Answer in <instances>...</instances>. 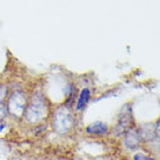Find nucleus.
<instances>
[{"instance_id": "obj_1", "label": "nucleus", "mask_w": 160, "mask_h": 160, "mask_svg": "<svg viewBox=\"0 0 160 160\" xmlns=\"http://www.w3.org/2000/svg\"><path fill=\"white\" fill-rule=\"evenodd\" d=\"M47 102L45 99L40 94H35L32 98L28 107L26 108V118L30 123H35L43 120L47 116Z\"/></svg>"}, {"instance_id": "obj_2", "label": "nucleus", "mask_w": 160, "mask_h": 160, "mask_svg": "<svg viewBox=\"0 0 160 160\" xmlns=\"http://www.w3.org/2000/svg\"><path fill=\"white\" fill-rule=\"evenodd\" d=\"M73 127V117L65 106L56 110L53 115V128L57 132L63 133L68 131Z\"/></svg>"}, {"instance_id": "obj_3", "label": "nucleus", "mask_w": 160, "mask_h": 160, "mask_svg": "<svg viewBox=\"0 0 160 160\" xmlns=\"http://www.w3.org/2000/svg\"><path fill=\"white\" fill-rule=\"evenodd\" d=\"M27 108V99L22 92H14L9 96L7 103V112L14 116H20Z\"/></svg>"}, {"instance_id": "obj_4", "label": "nucleus", "mask_w": 160, "mask_h": 160, "mask_svg": "<svg viewBox=\"0 0 160 160\" xmlns=\"http://www.w3.org/2000/svg\"><path fill=\"white\" fill-rule=\"evenodd\" d=\"M86 131L91 135H104L108 131V127L103 122H95V123L91 124L89 127H87Z\"/></svg>"}, {"instance_id": "obj_5", "label": "nucleus", "mask_w": 160, "mask_h": 160, "mask_svg": "<svg viewBox=\"0 0 160 160\" xmlns=\"http://www.w3.org/2000/svg\"><path fill=\"white\" fill-rule=\"evenodd\" d=\"M89 98H91V92L88 88H84L81 93H80V96L78 99V103H77V110H81L82 108H85V106L87 104V102L89 101Z\"/></svg>"}, {"instance_id": "obj_6", "label": "nucleus", "mask_w": 160, "mask_h": 160, "mask_svg": "<svg viewBox=\"0 0 160 160\" xmlns=\"http://www.w3.org/2000/svg\"><path fill=\"white\" fill-rule=\"evenodd\" d=\"M125 142H127V145H128L129 148H135L136 145H138V142H139L138 133L137 132H129Z\"/></svg>"}, {"instance_id": "obj_7", "label": "nucleus", "mask_w": 160, "mask_h": 160, "mask_svg": "<svg viewBox=\"0 0 160 160\" xmlns=\"http://www.w3.org/2000/svg\"><path fill=\"white\" fill-rule=\"evenodd\" d=\"M135 160H154L152 158H148V157H145L143 154H136L135 156Z\"/></svg>"}, {"instance_id": "obj_8", "label": "nucleus", "mask_w": 160, "mask_h": 160, "mask_svg": "<svg viewBox=\"0 0 160 160\" xmlns=\"http://www.w3.org/2000/svg\"><path fill=\"white\" fill-rule=\"evenodd\" d=\"M5 114H6V109H5V106L2 104V102L0 101V117H4Z\"/></svg>"}, {"instance_id": "obj_9", "label": "nucleus", "mask_w": 160, "mask_h": 160, "mask_svg": "<svg viewBox=\"0 0 160 160\" xmlns=\"http://www.w3.org/2000/svg\"><path fill=\"white\" fill-rule=\"evenodd\" d=\"M5 128V124L2 123V122H1V121H0V132H1V130H2V129Z\"/></svg>"}]
</instances>
